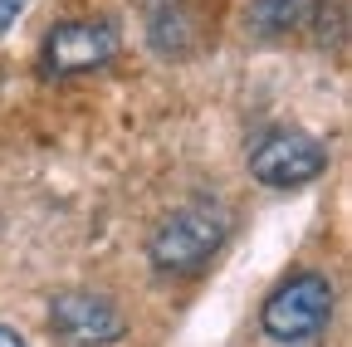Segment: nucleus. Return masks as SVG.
<instances>
[{
    "label": "nucleus",
    "mask_w": 352,
    "mask_h": 347,
    "mask_svg": "<svg viewBox=\"0 0 352 347\" xmlns=\"http://www.w3.org/2000/svg\"><path fill=\"white\" fill-rule=\"evenodd\" d=\"M226 230H230V221L210 201H191L182 210H171L166 221L152 230V240H147L152 269L171 274V279H196L201 269H210V259L220 254Z\"/></svg>",
    "instance_id": "obj_1"
},
{
    "label": "nucleus",
    "mask_w": 352,
    "mask_h": 347,
    "mask_svg": "<svg viewBox=\"0 0 352 347\" xmlns=\"http://www.w3.org/2000/svg\"><path fill=\"white\" fill-rule=\"evenodd\" d=\"M328 318H333V284L318 269L289 274L259 309V323L274 342H308L328 328Z\"/></svg>",
    "instance_id": "obj_2"
},
{
    "label": "nucleus",
    "mask_w": 352,
    "mask_h": 347,
    "mask_svg": "<svg viewBox=\"0 0 352 347\" xmlns=\"http://www.w3.org/2000/svg\"><path fill=\"white\" fill-rule=\"evenodd\" d=\"M323 166H328V147L318 137L298 133V127H279V133L259 137L250 147V177L270 191L308 186L314 177H323Z\"/></svg>",
    "instance_id": "obj_3"
},
{
    "label": "nucleus",
    "mask_w": 352,
    "mask_h": 347,
    "mask_svg": "<svg viewBox=\"0 0 352 347\" xmlns=\"http://www.w3.org/2000/svg\"><path fill=\"white\" fill-rule=\"evenodd\" d=\"M118 30L108 20H64L44 34L39 64L50 78H74V74H94L108 59H118Z\"/></svg>",
    "instance_id": "obj_4"
},
{
    "label": "nucleus",
    "mask_w": 352,
    "mask_h": 347,
    "mask_svg": "<svg viewBox=\"0 0 352 347\" xmlns=\"http://www.w3.org/2000/svg\"><path fill=\"white\" fill-rule=\"evenodd\" d=\"M50 323H54L59 337L83 342V347H103V342H118V337H122V313L113 309L103 293H88V289H64V293H54Z\"/></svg>",
    "instance_id": "obj_5"
},
{
    "label": "nucleus",
    "mask_w": 352,
    "mask_h": 347,
    "mask_svg": "<svg viewBox=\"0 0 352 347\" xmlns=\"http://www.w3.org/2000/svg\"><path fill=\"white\" fill-rule=\"evenodd\" d=\"M314 10H318V0H254L250 25L259 34H289V30H298Z\"/></svg>",
    "instance_id": "obj_6"
},
{
    "label": "nucleus",
    "mask_w": 352,
    "mask_h": 347,
    "mask_svg": "<svg viewBox=\"0 0 352 347\" xmlns=\"http://www.w3.org/2000/svg\"><path fill=\"white\" fill-rule=\"evenodd\" d=\"M25 5H30V0H0V30H6V25H15Z\"/></svg>",
    "instance_id": "obj_7"
},
{
    "label": "nucleus",
    "mask_w": 352,
    "mask_h": 347,
    "mask_svg": "<svg viewBox=\"0 0 352 347\" xmlns=\"http://www.w3.org/2000/svg\"><path fill=\"white\" fill-rule=\"evenodd\" d=\"M0 347H30V342H25L15 328H0Z\"/></svg>",
    "instance_id": "obj_8"
}]
</instances>
